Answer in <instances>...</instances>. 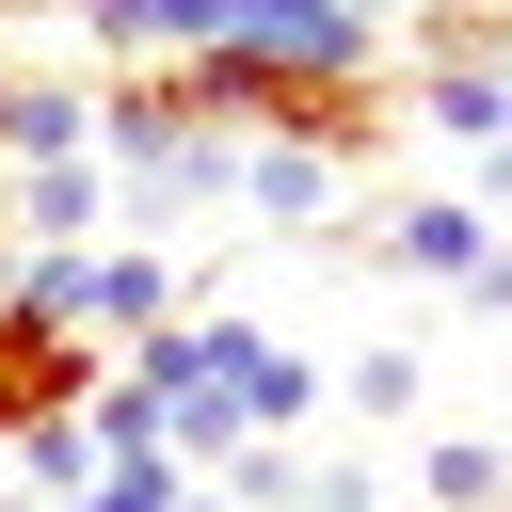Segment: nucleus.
I'll return each instance as SVG.
<instances>
[{"instance_id": "f257e3e1", "label": "nucleus", "mask_w": 512, "mask_h": 512, "mask_svg": "<svg viewBox=\"0 0 512 512\" xmlns=\"http://www.w3.org/2000/svg\"><path fill=\"white\" fill-rule=\"evenodd\" d=\"M224 64H256V80H384V16L368 0H240Z\"/></svg>"}, {"instance_id": "f03ea898", "label": "nucleus", "mask_w": 512, "mask_h": 512, "mask_svg": "<svg viewBox=\"0 0 512 512\" xmlns=\"http://www.w3.org/2000/svg\"><path fill=\"white\" fill-rule=\"evenodd\" d=\"M480 240H496V224H480V192H384V208H368V256H384V272H416V288H464V272H480Z\"/></svg>"}, {"instance_id": "7ed1b4c3", "label": "nucleus", "mask_w": 512, "mask_h": 512, "mask_svg": "<svg viewBox=\"0 0 512 512\" xmlns=\"http://www.w3.org/2000/svg\"><path fill=\"white\" fill-rule=\"evenodd\" d=\"M160 320H192V272H176L160 240H96V256H80V336L128 352V336H160Z\"/></svg>"}, {"instance_id": "20e7f679", "label": "nucleus", "mask_w": 512, "mask_h": 512, "mask_svg": "<svg viewBox=\"0 0 512 512\" xmlns=\"http://www.w3.org/2000/svg\"><path fill=\"white\" fill-rule=\"evenodd\" d=\"M80 400H96V352H80L64 320H16V304H0V448H16L32 416H80Z\"/></svg>"}, {"instance_id": "39448f33", "label": "nucleus", "mask_w": 512, "mask_h": 512, "mask_svg": "<svg viewBox=\"0 0 512 512\" xmlns=\"http://www.w3.org/2000/svg\"><path fill=\"white\" fill-rule=\"evenodd\" d=\"M80 32H96V48H112L128 80H144V64H208V48L240 32V0H96Z\"/></svg>"}, {"instance_id": "423d86ee", "label": "nucleus", "mask_w": 512, "mask_h": 512, "mask_svg": "<svg viewBox=\"0 0 512 512\" xmlns=\"http://www.w3.org/2000/svg\"><path fill=\"white\" fill-rule=\"evenodd\" d=\"M96 464H112V448H96V416H32V432L0 448V480H16V496H64V512L96 496Z\"/></svg>"}, {"instance_id": "0eeeda50", "label": "nucleus", "mask_w": 512, "mask_h": 512, "mask_svg": "<svg viewBox=\"0 0 512 512\" xmlns=\"http://www.w3.org/2000/svg\"><path fill=\"white\" fill-rule=\"evenodd\" d=\"M224 208H256V224H320L336 208V160H304V144H240V192Z\"/></svg>"}, {"instance_id": "6e6552de", "label": "nucleus", "mask_w": 512, "mask_h": 512, "mask_svg": "<svg viewBox=\"0 0 512 512\" xmlns=\"http://www.w3.org/2000/svg\"><path fill=\"white\" fill-rule=\"evenodd\" d=\"M336 400H352V416H368V432H400V416H416V400H432V352H416V336H368V352H352V368H336Z\"/></svg>"}, {"instance_id": "1a4fd4ad", "label": "nucleus", "mask_w": 512, "mask_h": 512, "mask_svg": "<svg viewBox=\"0 0 512 512\" xmlns=\"http://www.w3.org/2000/svg\"><path fill=\"white\" fill-rule=\"evenodd\" d=\"M416 496H432V512H496V496H512V448H496V432H432Z\"/></svg>"}, {"instance_id": "9d476101", "label": "nucleus", "mask_w": 512, "mask_h": 512, "mask_svg": "<svg viewBox=\"0 0 512 512\" xmlns=\"http://www.w3.org/2000/svg\"><path fill=\"white\" fill-rule=\"evenodd\" d=\"M176 496H192V464H176V448H128V464H96L80 512H176Z\"/></svg>"}, {"instance_id": "9b49d317", "label": "nucleus", "mask_w": 512, "mask_h": 512, "mask_svg": "<svg viewBox=\"0 0 512 512\" xmlns=\"http://www.w3.org/2000/svg\"><path fill=\"white\" fill-rule=\"evenodd\" d=\"M464 304H480V320H512V224L480 240V272H464Z\"/></svg>"}]
</instances>
